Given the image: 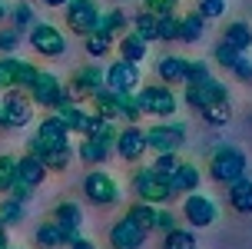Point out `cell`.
<instances>
[{"label":"cell","mask_w":252,"mask_h":249,"mask_svg":"<svg viewBox=\"0 0 252 249\" xmlns=\"http://www.w3.org/2000/svg\"><path fill=\"white\" fill-rule=\"evenodd\" d=\"M159 40H179V20L173 13H159Z\"/></svg>","instance_id":"cell-40"},{"label":"cell","mask_w":252,"mask_h":249,"mask_svg":"<svg viewBox=\"0 0 252 249\" xmlns=\"http://www.w3.org/2000/svg\"><path fill=\"white\" fill-rule=\"evenodd\" d=\"M186 143V126L183 123H159L146 130V146L156 153H176Z\"/></svg>","instance_id":"cell-5"},{"label":"cell","mask_w":252,"mask_h":249,"mask_svg":"<svg viewBox=\"0 0 252 249\" xmlns=\"http://www.w3.org/2000/svg\"><path fill=\"white\" fill-rule=\"evenodd\" d=\"M66 24H70L73 34L90 37V34L96 30V24H100L96 3H93V0H70V3H66Z\"/></svg>","instance_id":"cell-6"},{"label":"cell","mask_w":252,"mask_h":249,"mask_svg":"<svg viewBox=\"0 0 252 249\" xmlns=\"http://www.w3.org/2000/svg\"><path fill=\"white\" fill-rule=\"evenodd\" d=\"M53 219L63 226V233H66V239H70V243L80 236V226H83V213H80V206H76V203H60V206L53 210Z\"/></svg>","instance_id":"cell-18"},{"label":"cell","mask_w":252,"mask_h":249,"mask_svg":"<svg viewBox=\"0 0 252 249\" xmlns=\"http://www.w3.org/2000/svg\"><path fill=\"white\" fill-rule=\"evenodd\" d=\"M20 43V30H0V50L7 53V50H13Z\"/></svg>","instance_id":"cell-47"},{"label":"cell","mask_w":252,"mask_h":249,"mask_svg":"<svg viewBox=\"0 0 252 249\" xmlns=\"http://www.w3.org/2000/svg\"><path fill=\"white\" fill-rule=\"evenodd\" d=\"M139 83V70L136 63L129 60H116L110 70H106V87L113 90V93H133Z\"/></svg>","instance_id":"cell-13"},{"label":"cell","mask_w":252,"mask_h":249,"mask_svg":"<svg viewBox=\"0 0 252 249\" xmlns=\"http://www.w3.org/2000/svg\"><path fill=\"white\" fill-rule=\"evenodd\" d=\"M163 249H199V243H196V233L192 229H173V233H166V243Z\"/></svg>","instance_id":"cell-30"},{"label":"cell","mask_w":252,"mask_h":249,"mask_svg":"<svg viewBox=\"0 0 252 249\" xmlns=\"http://www.w3.org/2000/svg\"><path fill=\"white\" fill-rule=\"evenodd\" d=\"M179 163H183V160H179L176 153H159V160L153 163V170H156L159 176H166V179H169V176L179 170Z\"/></svg>","instance_id":"cell-39"},{"label":"cell","mask_w":252,"mask_h":249,"mask_svg":"<svg viewBox=\"0 0 252 249\" xmlns=\"http://www.w3.org/2000/svg\"><path fill=\"white\" fill-rule=\"evenodd\" d=\"M103 83H106V76H103L96 67H83V70H76L70 93H73V97H96L103 90Z\"/></svg>","instance_id":"cell-16"},{"label":"cell","mask_w":252,"mask_h":249,"mask_svg":"<svg viewBox=\"0 0 252 249\" xmlns=\"http://www.w3.org/2000/svg\"><path fill=\"white\" fill-rule=\"evenodd\" d=\"M143 239H146V229L136 226L129 216H123V219L110 229V246H113V249H139V246H143Z\"/></svg>","instance_id":"cell-14"},{"label":"cell","mask_w":252,"mask_h":249,"mask_svg":"<svg viewBox=\"0 0 252 249\" xmlns=\"http://www.w3.org/2000/svg\"><path fill=\"white\" fill-rule=\"evenodd\" d=\"M133 189H136V196L143 199V203H153V206H159V203H166L169 196H176V193H173V186H169V179H166V176H159L153 166L136 173Z\"/></svg>","instance_id":"cell-3"},{"label":"cell","mask_w":252,"mask_h":249,"mask_svg":"<svg viewBox=\"0 0 252 249\" xmlns=\"http://www.w3.org/2000/svg\"><path fill=\"white\" fill-rule=\"evenodd\" d=\"M226 43H232L236 50H249L252 47V30H249V24H242V20H236V24H229L226 27Z\"/></svg>","instance_id":"cell-28"},{"label":"cell","mask_w":252,"mask_h":249,"mask_svg":"<svg viewBox=\"0 0 252 249\" xmlns=\"http://www.w3.org/2000/svg\"><path fill=\"white\" fill-rule=\"evenodd\" d=\"M229 203L236 213H252V179H236L229 183Z\"/></svg>","instance_id":"cell-21"},{"label":"cell","mask_w":252,"mask_h":249,"mask_svg":"<svg viewBox=\"0 0 252 249\" xmlns=\"http://www.w3.org/2000/svg\"><path fill=\"white\" fill-rule=\"evenodd\" d=\"M110 156V143H100V140L87 137L83 143H80V160L83 163H103Z\"/></svg>","instance_id":"cell-27"},{"label":"cell","mask_w":252,"mask_h":249,"mask_svg":"<svg viewBox=\"0 0 252 249\" xmlns=\"http://www.w3.org/2000/svg\"><path fill=\"white\" fill-rule=\"evenodd\" d=\"M169 186H173V193H196V186H199V170L192 163H179V170L169 176Z\"/></svg>","instance_id":"cell-19"},{"label":"cell","mask_w":252,"mask_h":249,"mask_svg":"<svg viewBox=\"0 0 252 249\" xmlns=\"http://www.w3.org/2000/svg\"><path fill=\"white\" fill-rule=\"evenodd\" d=\"M30 196H33V186H27L24 179H13V186H10V199H20V203H27Z\"/></svg>","instance_id":"cell-45"},{"label":"cell","mask_w":252,"mask_h":249,"mask_svg":"<svg viewBox=\"0 0 252 249\" xmlns=\"http://www.w3.org/2000/svg\"><path fill=\"white\" fill-rule=\"evenodd\" d=\"M186 70L189 60H183V57H163L159 60V76L166 83H186Z\"/></svg>","instance_id":"cell-23"},{"label":"cell","mask_w":252,"mask_h":249,"mask_svg":"<svg viewBox=\"0 0 252 249\" xmlns=\"http://www.w3.org/2000/svg\"><path fill=\"white\" fill-rule=\"evenodd\" d=\"M209 67L206 60H189V70H186V83H202V80H209Z\"/></svg>","instance_id":"cell-42"},{"label":"cell","mask_w":252,"mask_h":249,"mask_svg":"<svg viewBox=\"0 0 252 249\" xmlns=\"http://www.w3.org/2000/svg\"><path fill=\"white\" fill-rule=\"evenodd\" d=\"M120 57L129 60V63H139L146 57V40L139 37V34H126V37L120 40Z\"/></svg>","instance_id":"cell-24"},{"label":"cell","mask_w":252,"mask_h":249,"mask_svg":"<svg viewBox=\"0 0 252 249\" xmlns=\"http://www.w3.org/2000/svg\"><path fill=\"white\" fill-rule=\"evenodd\" d=\"M83 193H87L93 203H100V206H113L116 199H120V186H116L113 176L106 173H90L83 179Z\"/></svg>","instance_id":"cell-11"},{"label":"cell","mask_w":252,"mask_h":249,"mask_svg":"<svg viewBox=\"0 0 252 249\" xmlns=\"http://www.w3.org/2000/svg\"><path fill=\"white\" fill-rule=\"evenodd\" d=\"M110 43H113V37H106V34H100V30H93L87 37V53L90 57H106L110 53Z\"/></svg>","instance_id":"cell-35"},{"label":"cell","mask_w":252,"mask_h":249,"mask_svg":"<svg viewBox=\"0 0 252 249\" xmlns=\"http://www.w3.org/2000/svg\"><path fill=\"white\" fill-rule=\"evenodd\" d=\"M136 100H139V110L153 113V116H173L176 113V97L166 87H146Z\"/></svg>","instance_id":"cell-10"},{"label":"cell","mask_w":252,"mask_h":249,"mask_svg":"<svg viewBox=\"0 0 252 249\" xmlns=\"http://www.w3.org/2000/svg\"><path fill=\"white\" fill-rule=\"evenodd\" d=\"M37 67H33V63H27V60H20V67H17V87L20 90H30L33 87V80H37Z\"/></svg>","instance_id":"cell-41"},{"label":"cell","mask_w":252,"mask_h":249,"mask_svg":"<svg viewBox=\"0 0 252 249\" xmlns=\"http://www.w3.org/2000/svg\"><path fill=\"white\" fill-rule=\"evenodd\" d=\"M126 27V13L123 10H110V13H100V24H96V30L100 34H106V37H113V34H120Z\"/></svg>","instance_id":"cell-31"},{"label":"cell","mask_w":252,"mask_h":249,"mask_svg":"<svg viewBox=\"0 0 252 249\" xmlns=\"http://www.w3.org/2000/svg\"><path fill=\"white\" fill-rule=\"evenodd\" d=\"M209 176H213L216 183H236L246 176V156H242V149L236 146H222L213 153V160H209Z\"/></svg>","instance_id":"cell-1"},{"label":"cell","mask_w":252,"mask_h":249,"mask_svg":"<svg viewBox=\"0 0 252 249\" xmlns=\"http://www.w3.org/2000/svg\"><path fill=\"white\" fill-rule=\"evenodd\" d=\"M13 20H17V30H24V27L33 24V10H30L27 3H20V7L13 10Z\"/></svg>","instance_id":"cell-46"},{"label":"cell","mask_w":252,"mask_h":249,"mask_svg":"<svg viewBox=\"0 0 252 249\" xmlns=\"http://www.w3.org/2000/svg\"><path fill=\"white\" fill-rule=\"evenodd\" d=\"M173 7H176V0H146V10H153L156 17L159 13H173Z\"/></svg>","instance_id":"cell-48"},{"label":"cell","mask_w":252,"mask_h":249,"mask_svg":"<svg viewBox=\"0 0 252 249\" xmlns=\"http://www.w3.org/2000/svg\"><path fill=\"white\" fill-rule=\"evenodd\" d=\"M66 140H70V126L63 123L60 116H47V120L40 123L37 137L30 140V153H33V156H40V153H47V149L70 146Z\"/></svg>","instance_id":"cell-2"},{"label":"cell","mask_w":252,"mask_h":249,"mask_svg":"<svg viewBox=\"0 0 252 249\" xmlns=\"http://www.w3.org/2000/svg\"><path fill=\"white\" fill-rule=\"evenodd\" d=\"M219 100H229L226 87L219 83V80H202V83H186V103L189 107H196V110H206V107H213V103H219Z\"/></svg>","instance_id":"cell-9"},{"label":"cell","mask_w":252,"mask_h":249,"mask_svg":"<svg viewBox=\"0 0 252 249\" xmlns=\"http://www.w3.org/2000/svg\"><path fill=\"white\" fill-rule=\"evenodd\" d=\"M30 97H33V103H40V107H47V110H57L66 97H73L66 87H60V80L53 73H37V80H33V87H30Z\"/></svg>","instance_id":"cell-4"},{"label":"cell","mask_w":252,"mask_h":249,"mask_svg":"<svg viewBox=\"0 0 252 249\" xmlns=\"http://www.w3.org/2000/svg\"><path fill=\"white\" fill-rule=\"evenodd\" d=\"M37 246H43V249H57V246H70V239H66L63 226L57 223V219H47V223L37 229Z\"/></svg>","instance_id":"cell-20"},{"label":"cell","mask_w":252,"mask_h":249,"mask_svg":"<svg viewBox=\"0 0 252 249\" xmlns=\"http://www.w3.org/2000/svg\"><path fill=\"white\" fill-rule=\"evenodd\" d=\"M43 3H50V7H63V3H70V0H43Z\"/></svg>","instance_id":"cell-52"},{"label":"cell","mask_w":252,"mask_h":249,"mask_svg":"<svg viewBox=\"0 0 252 249\" xmlns=\"http://www.w3.org/2000/svg\"><path fill=\"white\" fill-rule=\"evenodd\" d=\"M239 57H242V50H236V47H232V43H226V40H222V43L216 47V60L222 63L226 70H232V67L239 63Z\"/></svg>","instance_id":"cell-38"},{"label":"cell","mask_w":252,"mask_h":249,"mask_svg":"<svg viewBox=\"0 0 252 249\" xmlns=\"http://www.w3.org/2000/svg\"><path fill=\"white\" fill-rule=\"evenodd\" d=\"M3 17H7V7H3V0H0V20H3Z\"/></svg>","instance_id":"cell-53"},{"label":"cell","mask_w":252,"mask_h":249,"mask_svg":"<svg viewBox=\"0 0 252 249\" xmlns=\"http://www.w3.org/2000/svg\"><path fill=\"white\" fill-rule=\"evenodd\" d=\"M93 107H96V113H100L103 120H116V116H123V110H120V93H113L110 87H103L96 97H93Z\"/></svg>","instance_id":"cell-22"},{"label":"cell","mask_w":252,"mask_h":249,"mask_svg":"<svg viewBox=\"0 0 252 249\" xmlns=\"http://www.w3.org/2000/svg\"><path fill=\"white\" fill-rule=\"evenodd\" d=\"M17 67H20V60H13V57L0 60V90L17 87Z\"/></svg>","instance_id":"cell-37"},{"label":"cell","mask_w":252,"mask_h":249,"mask_svg":"<svg viewBox=\"0 0 252 249\" xmlns=\"http://www.w3.org/2000/svg\"><path fill=\"white\" fill-rule=\"evenodd\" d=\"M133 24H136V34L146 40V43H150V40H159V17L153 10H143Z\"/></svg>","instance_id":"cell-29"},{"label":"cell","mask_w":252,"mask_h":249,"mask_svg":"<svg viewBox=\"0 0 252 249\" xmlns=\"http://www.w3.org/2000/svg\"><path fill=\"white\" fill-rule=\"evenodd\" d=\"M232 73H236V76H242V80H252V63L246 60V57H239V63L232 67Z\"/></svg>","instance_id":"cell-49"},{"label":"cell","mask_w":252,"mask_h":249,"mask_svg":"<svg viewBox=\"0 0 252 249\" xmlns=\"http://www.w3.org/2000/svg\"><path fill=\"white\" fill-rule=\"evenodd\" d=\"M202 30H206V17L202 13H189L179 20V37L186 40V43H196L202 37Z\"/></svg>","instance_id":"cell-25"},{"label":"cell","mask_w":252,"mask_h":249,"mask_svg":"<svg viewBox=\"0 0 252 249\" xmlns=\"http://www.w3.org/2000/svg\"><path fill=\"white\" fill-rule=\"evenodd\" d=\"M30 43H33V50L43 53V57H63V50H66L63 34L57 30V27H50V24L33 27V30H30Z\"/></svg>","instance_id":"cell-12"},{"label":"cell","mask_w":252,"mask_h":249,"mask_svg":"<svg viewBox=\"0 0 252 249\" xmlns=\"http://www.w3.org/2000/svg\"><path fill=\"white\" fill-rule=\"evenodd\" d=\"M40 160L47 163V170H66L70 166V146L47 149V153H40Z\"/></svg>","instance_id":"cell-32"},{"label":"cell","mask_w":252,"mask_h":249,"mask_svg":"<svg viewBox=\"0 0 252 249\" xmlns=\"http://www.w3.org/2000/svg\"><path fill=\"white\" fill-rule=\"evenodd\" d=\"M222 10H226V0H199V10L206 20H213V17H222Z\"/></svg>","instance_id":"cell-43"},{"label":"cell","mask_w":252,"mask_h":249,"mask_svg":"<svg viewBox=\"0 0 252 249\" xmlns=\"http://www.w3.org/2000/svg\"><path fill=\"white\" fill-rule=\"evenodd\" d=\"M17 179H24L27 186L37 189L40 183L47 179V163L40 160V156H33V153H30V156H20V160H17Z\"/></svg>","instance_id":"cell-17"},{"label":"cell","mask_w":252,"mask_h":249,"mask_svg":"<svg viewBox=\"0 0 252 249\" xmlns=\"http://www.w3.org/2000/svg\"><path fill=\"white\" fill-rule=\"evenodd\" d=\"M156 229H163V233H173L176 229V216L169 210H156Z\"/></svg>","instance_id":"cell-44"},{"label":"cell","mask_w":252,"mask_h":249,"mask_svg":"<svg viewBox=\"0 0 252 249\" xmlns=\"http://www.w3.org/2000/svg\"><path fill=\"white\" fill-rule=\"evenodd\" d=\"M229 113H232L229 100H219V103H213V107H206V110H202V116H206L213 126H222V123H229Z\"/></svg>","instance_id":"cell-33"},{"label":"cell","mask_w":252,"mask_h":249,"mask_svg":"<svg viewBox=\"0 0 252 249\" xmlns=\"http://www.w3.org/2000/svg\"><path fill=\"white\" fill-rule=\"evenodd\" d=\"M0 249H7V233H3V223H0Z\"/></svg>","instance_id":"cell-51"},{"label":"cell","mask_w":252,"mask_h":249,"mask_svg":"<svg viewBox=\"0 0 252 249\" xmlns=\"http://www.w3.org/2000/svg\"><path fill=\"white\" fill-rule=\"evenodd\" d=\"M30 116H33V103L24 93L10 90L7 97L0 100V126H27Z\"/></svg>","instance_id":"cell-8"},{"label":"cell","mask_w":252,"mask_h":249,"mask_svg":"<svg viewBox=\"0 0 252 249\" xmlns=\"http://www.w3.org/2000/svg\"><path fill=\"white\" fill-rule=\"evenodd\" d=\"M13 179H17V160L13 156H0V193H10Z\"/></svg>","instance_id":"cell-36"},{"label":"cell","mask_w":252,"mask_h":249,"mask_svg":"<svg viewBox=\"0 0 252 249\" xmlns=\"http://www.w3.org/2000/svg\"><path fill=\"white\" fill-rule=\"evenodd\" d=\"M183 216L189 219V226H196V229H209V226L219 219V210H216V203L209 196H202V193H189L186 203H183Z\"/></svg>","instance_id":"cell-7"},{"label":"cell","mask_w":252,"mask_h":249,"mask_svg":"<svg viewBox=\"0 0 252 249\" xmlns=\"http://www.w3.org/2000/svg\"><path fill=\"white\" fill-rule=\"evenodd\" d=\"M126 216H129L136 226H143L146 233L156 229V210H153V203H143V199H139L136 206H129V210H126Z\"/></svg>","instance_id":"cell-26"},{"label":"cell","mask_w":252,"mask_h":249,"mask_svg":"<svg viewBox=\"0 0 252 249\" xmlns=\"http://www.w3.org/2000/svg\"><path fill=\"white\" fill-rule=\"evenodd\" d=\"M24 219V203L20 199H7L3 206H0V223L3 226H17Z\"/></svg>","instance_id":"cell-34"},{"label":"cell","mask_w":252,"mask_h":249,"mask_svg":"<svg viewBox=\"0 0 252 249\" xmlns=\"http://www.w3.org/2000/svg\"><path fill=\"white\" fill-rule=\"evenodd\" d=\"M70 249H93V243H90V239H80V236H76L73 243H70Z\"/></svg>","instance_id":"cell-50"},{"label":"cell","mask_w":252,"mask_h":249,"mask_svg":"<svg viewBox=\"0 0 252 249\" xmlns=\"http://www.w3.org/2000/svg\"><path fill=\"white\" fill-rule=\"evenodd\" d=\"M146 133L139 130V126H126L120 130V137H116V153L123 156V160H139L143 153H146Z\"/></svg>","instance_id":"cell-15"}]
</instances>
